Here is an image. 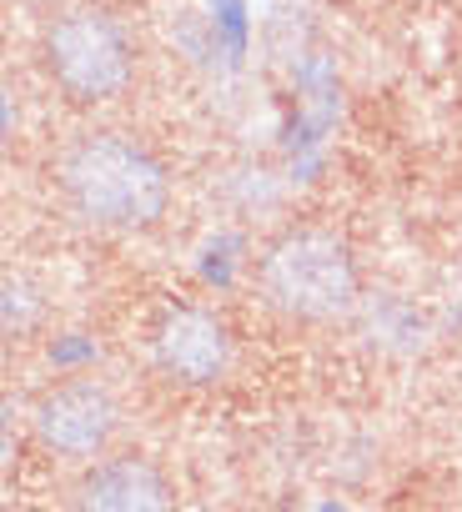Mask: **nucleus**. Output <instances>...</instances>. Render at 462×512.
<instances>
[{"mask_svg": "<svg viewBox=\"0 0 462 512\" xmlns=\"http://www.w3.org/2000/svg\"><path fill=\"white\" fill-rule=\"evenodd\" d=\"M61 201L96 231H151L171 206V171L151 146L121 131L81 136L56 171Z\"/></svg>", "mask_w": 462, "mask_h": 512, "instance_id": "1", "label": "nucleus"}, {"mask_svg": "<svg viewBox=\"0 0 462 512\" xmlns=\"http://www.w3.org/2000/svg\"><path fill=\"white\" fill-rule=\"evenodd\" d=\"M257 292L287 322H307V327L347 322L362 302L357 251L347 246V236L327 226H292L262 251Z\"/></svg>", "mask_w": 462, "mask_h": 512, "instance_id": "2", "label": "nucleus"}, {"mask_svg": "<svg viewBox=\"0 0 462 512\" xmlns=\"http://www.w3.org/2000/svg\"><path fill=\"white\" fill-rule=\"evenodd\" d=\"M46 71L76 106L116 101L131 86L136 56L126 31L101 11H66L46 31Z\"/></svg>", "mask_w": 462, "mask_h": 512, "instance_id": "3", "label": "nucleus"}, {"mask_svg": "<svg viewBox=\"0 0 462 512\" xmlns=\"http://www.w3.org/2000/svg\"><path fill=\"white\" fill-rule=\"evenodd\" d=\"M121 427V402L106 382L96 377H71L56 382L36 397L31 407V432L46 452L71 457V462H96L106 457L111 437Z\"/></svg>", "mask_w": 462, "mask_h": 512, "instance_id": "4", "label": "nucleus"}, {"mask_svg": "<svg viewBox=\"0 0 462 512\" xmlns=\"http://www.w3.org/2000/svg\"><path fill=\"white\" fill-rule=\"evenodd\" d=\"M151 362L176 387H216L237 362V337L206 307H166L151 327Z\"/></svg>", "mask_w": 462, "mask_h": 512, "instance_id": "5", "label": "nucleus"}, {"mask_svg": "<svg viewBox=\"0 0 462 512\" xmlns=\"http://www.w3.org/2000/svg\"><path fill=\"white\" fill-rule=\"evenodd\" d=\"M71 507L76 512H176V492H171V477L151 457L116 452V457L86 462Z\"/></svg>", "mask_w": 462, "mask_h": 512, "instance_id": "6", "label": "nucleus"}]
</instances>
